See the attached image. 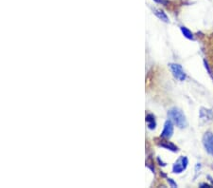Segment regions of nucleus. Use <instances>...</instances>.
<instances>
[{"label": "nucleus", "instance_id": "nucleus-1", "mask_svg": "<svg viewBox=\"0 0 213 188\" xmlns=\"http://www.w3.org/2000/svg\"><path fill=\"white\" fill-rule=\"evenodd\" d=\"M168 117H169L170 120L178 127L184 128L188 126V122H187V119L184 113L177 107L171 108L169 111H168Z\"/></svg>", "mask_w": 213, "mask_h": 188}, {"label": "nucleus", "instance_id": "nucleus-2", "mask_svg": "<svg viewBox=\"0 0 213 188\" xmlns=\"http://www.w3.org/2000/svg\"><path fill=\"white\" fill-rule=\"evenodd\" d=\"M169 67L173 74V76L175 77V78L179 81H185L186 78H187V75L185 73V71L183 70L182 67L180 65L178 64H174V63H171L169 65Z\"/></svg>", "mask_w": 213, "mask_h": 188}, {"label": "nucleus", "instance_id": "nucleus-3", "mask_svg": "<svg viewBox=\"0 0 213 188\" xmlns=\"http://www.w3.org/2000/svg\"><path fill=\"white\" fill-rule=\"evenodd\" d=\"M188 160L187 157H180L173 164L172 166V172L175 174H180L182 173L184 170L187 169L188 167Z\"/></svg>", "mask_w": 213, "mask_h": 188}, {"label": "nucleus", "instance_id": "nucleus-4", "mask_svg": "<svg viewBox=\"0 0 213 188\" xmlns=\"http://www.w3.org/2000/svg\"><path fill=\"white\" fill-rule=\"evenodd\" d=\"M203 145L207 152L213 156V133L212 132H207L203 137Z\"/></svg>", "mask_w": 213, "mask_h": 188}, {"label": "nucleus", "instance_id": "nucleus-5", "mask_svg": "<svg viewBox=\"0 0 213 188\" xmlns=\"http://www.w3.org/2000/svg\"><path fill=\"white\" fill-rule=\"evenodd\" d=\"M172 134H173V124L171 120H168L164 124L161 137L164 139H170L172 136Z\"/></svg>", "mask_w": 213, "mask_h": 188}, {"label": "nucleus", "instance_id": "nucleus-6", "mask_svg": "<svg viewBox=\"0 0 213 188\" xmlns=\"http://www.w3.org/2000/svg\"><path fill=\"white\" fill-rule=\"evenodd\" d=\"M200 118L205 120V121H210V120H212V118H213L212 110L205 108V107H202L200 109Z\"/></svg>", "mask_w": 213, "mask_h": 188}, {"label": "nucleus", "instance_id": "nucleus-7", "mask_svg": "<svg viewBox=\"0 0 213 188\" xmlns=\"http://www.w3.org/2000/svg\"><path fill=\"white\" fill-rule=\"evenodd\" d=\"M146 122H147V125H148V128L153 130L155 128L156 126V122L154 119V116L153 114H147L146 116Z\"/></svg>", "mask_w": 213, "mask_h": 188}, {"label": "nucleus", "instance_id": "nucleus-8", "mask_svg": "<svg viewBox=\"0 0 213 188\" xmlns=\"http://www.w3.org/2000/svg\"><path fill=\"white\" fill-rule=\"evenodd\" d=\"M153 13L160 20H162L164 22H169V18H168L167 14L163 12V10H153Z\"/></svg>", "mask_w": 213, "mask_h": 188}, {"label": "nucleus", "instance_id": "nucleus-9", "mask_svg": "<svg viewBox=\"0 0 213 188\" xmlns=\"http://www.w3.org/2000/svg\"><path fill=\"white\" fill-rule=\"evenodd\" d=\"M180 30H181V32H182L183 35L186 38H188L189 40H193L194 39L193 38V34H192V31H190L188 29H187L186 27H180Z\"/></svg>", "mask_w": 213, "mask_h": 188}, {"label": "nucleus", "instance_id": "nucleus-10", "mask_svg": "<svg viewBox=\"0 0 213 188\" xmlns=\"http://www.w3.org/2000/svg\"><path fill=\"white\" fill-rule=\"evenodd\" d=\"M159 146H160L161 147L165 148V149L172 150V151H173V152H175V151H177V150H178L177 146H175L174 145H172V142H163V143H160Z\"/></svg>", "mask_w": 213, "mask_h": 188}, {"label": "nucleus", "instance_id": "nucleus-11", "mask_svg": "<svg viewBox=\"0 0 213 188\" xmlns=\"http://www.w3.org/2000/svg\"><path fill=\"white\" fill-rule=\"evenodd\" d=\"M168 182H169V183L172 185V187H177V184L176 182H174L172 179H168Z\"/></svg>", "mask_w": 213, "mask_h": 188}, {"label": "nucleus", "instance_id": "nucleus-12", "mask_svg": "<svg viewBox=\"0 0 213 188\" xmlns=\"http://www.w3.org/2000/svg\"><path fill=\"white\" fill-rule=\"evenodd\" d=\"M153 1H155L156 3H161L163 5H167V3H168L166 0H153Z\"/></svg>", "mask_w": 213, "mask_h": 188}, {"label": "nucleus", "instance_id": "nucleus-13", "mask_svg": "<svg viewBox=\"0 0 213 188\" xmlns=\"http://www.w3.org/2000/svg\"><path fill=\"white\" fill-rule=\"evenodd\" d=\"M205 67H206V69L207 70V71L209 72V74H211V71H210V70H209V67H208V65H207V63L205 61Z\"/></svg>", "mask_w": 213, "mask_h": 188}, {"label": "nucleus", "instance_id": "nucleus-14", "mask_svg": "<svg viewBox=\"0 0 213 188\" xmlns=\"http://www.w3.org/2000/svg\"><path fill=\"white\" fill-rule=\"evenodd\" d=\"M201 186H202V187H209V185H208V184H206V183H202Z\"/></svg>", "mask_w": 213, "mask_h": 188}]
</instances>
